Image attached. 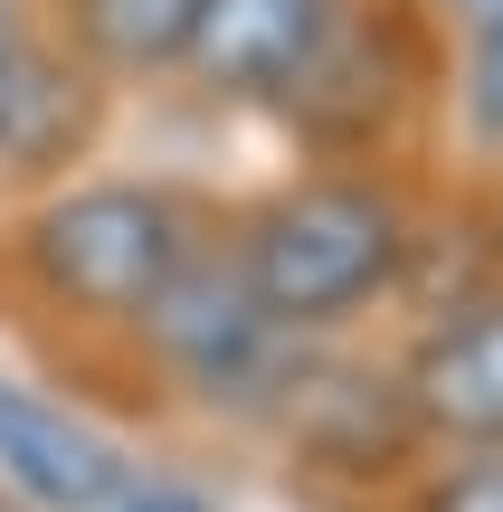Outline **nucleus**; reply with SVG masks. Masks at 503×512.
I'll list each match as a JSON object with an SVG mask.
<instances>
[{
	"instance_id": "obj_1",
	"label": "nucleus",
	"mask_w": 503,
	"mask_h": 512,
	"mask_svg": "<svg viewBox=\"0 0 503 512\" xmlns=\"http://www.w3.org/2000/svg\"><path fill=\"white\" fill-rule=\"evenodd\" d=\"M409 209L380 181H352V171H323V181H295L276 200H257L238 219V285L266 304L276 332H333L352 313H371L380 294L409 275Z\"/></svg>"
},
{
	"instance_id": "obj_2",
	"label": "nucleus",
	"mask_w": 503,
	"mask_h": 512,
	"mask_svg": "<svg viewBox=\"0 0 503 512\" xmlns=\"http://www.w3.org/2000/svg\"><path fill=\"white\" fill-rule=\"evenodd\" d=\"M200 256V219L152 181H86L57 190L29 228H19V275L48 304L86 313V323H143L162 285Z\"/></svg>"
},
{
	"instance_id": "obj_3",
	"label": "nucleus",
	"mask_w": 503,
	"mask_h": 512,
	"mask_svg": "<svg viewBox=\"0 0 503 512\" xmlns=\"http://www.w3.org/2000/svg\"><path fill=\"white\" fill-rule=\"evenodd\" d=\"M143 342L162 351V370L200 408H238V418H266L304 370V342L266 323V304L238 285V266L209 247L162 285V304L143 313Z\"/></svg>"
},
{
	"instance_id": "obj_4",
	"label": "nucleus",
	"mask_w": 503,
	"mask_h": 512,
	"mask_svg": "<svg viewBox=\"0 0 503 512\" xmlns=\"http://www.w3.org/2000/svg\"><path fill=\"white\" fill-rule=\"evenodd\" d=\"M399 408L418 437L456 446V456L503 446V285L466 294L456 313L418 332V351L399 361Z\"/></svg>"
},
{
	"instance_id": "obj_5",
	"label": "nucleus",
	"mask_w": 503,
	"mask_h": 512,
	"mask_svg": "<svg viewBox=\"0 0 503 512\" xmlns=\"http://www.w3.org/2000/svg\"><path fill=\"white\" fill-rule=\"evenodd\" d=\"M133 484L124 446L86 427L67 399L29 380H0V494L19 512H114Z\"/></svg>"
},
{
	"instance_id": "obj_6",
	"label": "nucleus",
	"mask_w": 503,
	"mask_h": 512,
	"mask_svg": "<svg viewBox=\"0 0 503 512\" xmlns=\"http://www.w3.org/2000/svg\"><path fill=\"white\" fill-rule=\"evenodd\" d=\"M342 29V0H200L181 67L209 95L238 105H285L304 86V67L323 57V38Z\"/></svg>"
},
{
	"instance_id": "obj_7",
	"label": "nucleus",
	"mask_w": 503,
	"mask_h": 512,
	"mask_svg": "<svg viewBox=\"0 0 503 512\" xmlns=\"http://www.w3.org/2000/svg\"><path fill=\"white\" fill-rule=\"evenodd\" d=\"M95 124V86L76 57H57L29 29L19 0H0V171H48L86 143Z\"/></svg>"
},
{
	"instance_id": "obj_8",
	"label": "nucleus",
	"mask_w": 503,
	"mask_h": 512,
	"mask_svg": "<svg viewBox=\"0 0 503 512\" xmlns=\"http://www.w3.org/2000/svg\"><path fill=\"white\" fill-rule=\"evenodd\" d=\"M190 19L200 0H67V29L95 67L114 76H152V67H181L190 48Z\"/></svg>"
},
{
	"instance_id": "obj_9",
	"label": "nucleus",
	"mask_w": 503,
	"mask_h": 512,
	"mask_svg": "<svg viewBox=\"0 0 503 512\" xmlns=\"http://www.w3.org/2000/svg\"><path fill=\"white\" fill-rule=\"evenodd\" d=\"M409 512H503V446H485V456H456V465H437V475L409 494Z\"/></svg>"
},
{
	"instance_id": "obj_10",
	"label": "nucleus",
	"mask_w": 503,
	"mask_h": 512,
	"mask_svg": "<svg viewBox=\"0 0 503 512\" xmlns=\"http://www.w3.org/2000/svg\"><path fill=\"white\" fill-rule=\"evenodd\" d=\"M466 133L503 143V10L475 19V48H466Z\"/></svg>"
},
{
	"instance_id": "obj_11",
	"label": "nucleus",
	"mask_w": 503,
	"mask_h": 512,
	"mask_svg": "<svg viewBox=\"0 0 503 512\" xmlns=\"http://www.w3.org/2000/svg\"><path fill=\"white\" fill-rule=\"evenodd\" d=\"M114 512H219L200 494V484H171V475H143V484H124V503Z\"/></svg>"
},
{
	"instance_id": "obj_12",
	"label": "nucleus",
	"mask_w": 503,
	"mask_h": 512,
	"mask_svg": "<svg viewBox=\"0 0 503 512\" xmlns=\"http://www.w3.org/2000/svg\"><path fill=\"white\" fill-rule=\"evenodd\" d=\"M456 10H466V19H485V10H503V0H456Z\"/></svg>"
},
{
	"instance_id": "obj_13",
	"label": "nucleus",
	"mask_w": 503,
	"mask_h": 512,
	"mask_svg": "<svg viewBox=\"0 0 503 512\" xmlns=\"http://www.w3.org/2000/svg\"><path fill=\"white\" fill-rule=\"evenodd\" d=\"M0 512H19V503H10V494H0Z\"/></svg>"
},
{
	"instance_id": "obj_14",
	"label": "nucleus",
	"mask_w": 503,
	"mask_h": 512,
	"mask_svg": "<svg viewBox=\"0 0 503 512\" xmlns=\"http://www.w3.org/2000/svg\"><path fill=\"white\" fill-rule=\"evenodd\" d=\"M494 247H503V219H494Z\"/></svg>"
}]
</instances>
